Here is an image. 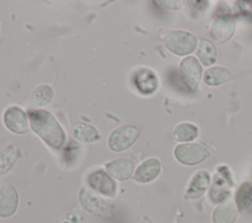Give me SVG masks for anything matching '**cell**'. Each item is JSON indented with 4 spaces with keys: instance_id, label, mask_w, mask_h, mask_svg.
<instances>
[{
    "instance_id": "16",
    "label": "cell",
    "mask_w": 252,
    "mask_h": 223,
    "mask_svg": "<svg viewBox=\"0 0 252 223\" xmlns=\"http://www.w3.org/2000/svg\"><path fill=\"white\" fill-rule=\"evenodd\" d=\"M234 79V75L225 67L213 66L205 71L204 83L209 86H219Z\"/></svg>"
},
{
    "instance_id": "20",
    "label": "cell",
    "mask_w": 252,
    "mask_h": 223,
    "mask_svg": "<svg viewBox=\"0 0 252 223\" xmlns=\"http://www.w3.org/2000/svg\"><path fill=\"white\" fill-rule=\"evenodd\" d=\"M20 157V149L15 144H10L0 151V176L7 174L15 166Z\"/></svg>"
},
{
    "instance_id": "7",
    "label": "cell",
    "mask_w": 252,
    "mask_h": 223,
    "mask_svg": "<svg viewBox=\"0 0 252 223\" xmlns=\"http://www.w3.org/2000/svg\"><path fill=\"white\" fill-rule=\"evenodd\" d=\"M179 74L183 84L189 90L194 91L202 78V66L194 56L184 57L178 65Z\"/></svg>"
},
{
    "instance_id": "15",
    "label": "cell",
    "mask_w": 252,
    "mask_h": 223,
    "mask_svg": "<svg viewBox=\"0 0 252 223\" xmlns=\"http://www.w3.org/2000/svg\"><path fill=\"white\" fill-rule=\"evenodd\" d=\"M238 217V209L234 202H220L212 212V223H234Z\"/></svg>"
},
{
    "instance_id": "11",
    "label": "cell",
    "mask_w": 252,
    "mask_h": 223,
    "mask_svg": "<svg viewBox=\"0 0 252 223\" xmlns=\"http://www.w3.org/2000/svg\"><path fill=\"white\" fill-rule=\"evenodd\" d=\"M161 172V163L157 157H149L143 160L135 169L133 180L139 184H148L156 180Z\"/></svg>"
},
{
    "instance_id": "19",
    "label": "cell",
    "mask_w": 252,
    "mask_h": 223,
    "mask_svg": "<svg viewBox=\"0 0 252 223\" xmlns=\"http://www.w3.org/2000/svg\"><path fill=\"white\" fill-rule=\"evenodd\" d=\"M197 57L204 66H212L217 61V48L208 39H201L197 45Z\"/></svg>"
},
{
    "instance_id": "17",
    "label": "cell",
    "mask_w": 252,
    "mask_h": 223,
    "mask_svg": "<svg viewBox=\"0 0 252 223\" xmlns=\"http://www.w3.org/2000/svg\"><path fill=\"white\" fill-rule=\"evenodd\" d=\"M71 135L76 140L83 143H91L101 138L99 131L94 125L86 122L76 123L71 129Z\"/></svg>"
},
{
    "instance_id": "4",
    "label": "cell",
    "mask_w": 252,
    "mask_h": 223,
    "mask_svg": "<svg viewBox=\"0 0 252 223\" xmlns=\"http://www.w3.org/2000/svg\"><path fill=\"white\" fill-rule=\"evenodd\" d=\"M140 129L133 125L115 128L107 137V146L113 152H122L130 148L138 139Z\"/></svg>"
},
{
    "instance_id": "6",
    "label": "cell",
    "mask_w": 252,
    "mask_h": 223,
    "mask_svg": "<svg viewBox=\"0 0 252 223\" xmlns=\"http://www.w3.org/2000/svg\"><path fill=\"white\" fill-rule=\"evenodd\" d=\"M235 31V20L230 14L217 16L210 26V35L217 44L228 41Z\"/></svg>"
},
{
    "instance_id": "24",
    "label": "cell",
    "mask_w": 252,
    "mask_h": 223,
    "mask_svg": "<svg viewBox=\"0 0 252 223\" xmlns=\"http://www.w3.org/2000/svg\"><path fill=\"white\" fill-rule=\"evenodd\" d=\"M139 223H154L153 220L149 216H143L141 221Z\"/></svg>"
},
{
    "instance_id": "2",
    "label": "cell",
    "mask_w": 252,
    "mask_h": 223,
    "mask_svg": "<svg viewBox=\"0 0 252 223\" xmlns=\"http://www.w3.org/2000/svg\"><path fill=\"white\" fill-rule=\"evenodd\" d=\"M160 39L165 48L174 55L186 56L197 48V37L186 30L173 29L163 32Z\"/></svg>"
},
{
    "instance_id": "22",
    "label": "cell",
    "mask_w": 252,
    "mask_h": 223,
    "mask_svg": "<svg viewBox=\"0 0 252 223\" xmlns=\"http://www.w3.org/2000/svg\"><path fill=\"white\" fill-rule=\"evenodd\" d=\"M252 204V184L242 183L235 194V205L239 211H244Z\"/></svg>"
},
{
    "instance_id": "9",
    "label": "cell",
    "mask_w": 252,
    "mask_h": 223,
    "mask_svg": "<svg viewBox=\"0 0 252 223\" xmlns=\"http://www.w3.org/2000/svg\"><path fill=\"white\" fill-rule=\"evenodd\" d=\"M88 186L101 196L112 198L116 195L117 185L114 179L102 169L95 170L89 175Z\"/></svg>"
},
{
    "instance_id": "13",
    "label": "cell",
    "mask_w": 252,
    "mask_h": 223,
    "mask_svg": "<svg viewBox=\"0 0 252 223\" xmlns=\"http://www.w3.org/2000/svg\"><path fill=\"white\" fill-rule=\"evenodd\" d=\"M134 84L143 95L155 93L158 87V80L156 73L148 68H142L134 76Z\"/></svg>"
},
{
    "instance_id": "23",
    "label": "cell",
    "mask_w": 252,
    "mask_h": 223,
    "mask_svg": "<svg viewBox=\"0 0 252 223\" xmlns=\"http://www.w3.org/2000/svg\"><path fill=\"white\" fill-rule=\"evenodd\" d=\"M155 3L165 10H179L183 7L184 1L180 0H161V1H155Z\"/></svg>"
},
{
    "instance_id": "8",
    "label": "cell",
    "mask_w": 252,
    "mask_h": 223,
    "mask_svg": "<svg viewBox=\"0 0 252 223\" xmlns=\"http://www.w3.org/2000/svg\"><path fill=\"white\" fill-rule=\"evenodd\" d=\"M3 123L9 132L16 135L27 134L30 129V121L27 113L17 105L9 106L5 109Z\"/></svg>"
},
{
    "instance_id": "12",
    "label": "cell",
    "mask_w": 252,
    "mask_h": 223,
    "mask_svg": "<svg viewBox=\"0 0 252 223\" xmlns=\"http://www.w3.org/2000/svg\"><path fill=\"white\" fill-rule=\"evenodd\" d=\"M211 184V175L206 170H199L191 177L184 193L186 199H196L202 196L209 189Z\"/></svg>"
},
{
    "instance_id": "10",
    "label": "cell",
    "mask_w": 252,
    "mask_h": 223,
    "mask_svg": "<svg viewBox=\"0 0 252 223\" xmlns=\"http://www.w3.org/2000/svg\"><path fill=\"white\" fill-rule=\"evenodd\" d=\"M19 206V194L17 189L9 182L0 188V218L13 216Z\"/></svg>"
},
{
    "instance_id": "5",
    "label": "cell",
    "mask_w": 252,
    "mask_h": 223,
    "mask_svg": "<svg viewBox=\"0 0 252 223\" xmlns=\"http://www.w3.org/2000/svg\"><path fill=\"white\" fill-rule=\"evenodd\" d=\"M173 155L177 162L185 166L201 164L210 157V151L200 143L184 142L177 144L173 149Z\"/></svg>"
},
{
    "instance_id": "21",
    "label": "cell",
    "mask_w": 252,
    "mask_h": 223,
    "mask_svg": "<svg viewBox=\"0 0 252 223\" xmlns=\"http://www.w3.org/2000/svg\"><path fill=\"white\" fill-rule=\"evenodd\" d=\"M199 135V129L196 125L188 122H183L176 125L173 129L172 136L176 141L181 143L191 142L197 139Z\"/></svg>"
},
{
    "instance_id": "1",
    "label": "cell",
    "mask_w": 252,
    "mask_h": 223,
    "mask_svg": "<svg viewBox=\"0 0 252 223\" xmlns=\"http://www.w3.org/2000/svg\"><path fill=\"white\" fill-rule=\"evenodd\" d=\"M30 128L49 147L60 149L66 142V134L56 117L45 109H34L29 113Z\"/></svg>"
},
{
    "instance_id": "3",
    "label": "cell",
    "mask_w": 252,
    "mask_h": 223,
    "mask_svg": "<svg viewBox=\"0 0 252 223\" xmlns=\"http://www.w3.org/2000/svg\"><path fill=\"white\" fill-rule=\"evenodd\" d=\"M78 198L81 206L91 215L104 218L111 215V209L106 200L88 185L80 188Z\"/></svg>"
},
{
    "instance_id": "14",
    "label": "cell",
    "mask_w": 252,
    "mask_h": 223,
    "mask_svg": "<svg viewBox=\"0 0 252 223\" xmlns=\"http://www.w3.org/2000/svg\"><path fill=\"white\" fill-rule=\"evenodd\" d=\"M105 170L114 180L127 181L133 176L135 168L131 160L116 158L105 164Z\"/></svg>"
},
{
    "instance_id": "18",
    "label": "cell",
    "mask_w": 252,
    "mask_h": 223,
    "mask_svg": "<svg viewBox=\"0 0 252 223\" xmlns=\"http://www.w3.org/2000/svg\"><path fill=\"white\" fill-rule=\"evenodd\" d=\"M53 96L54 90L51 85L40 84L31 92L28 102L33 108L44 107L52 101Z\"/></svg>"
}]
</instances>
